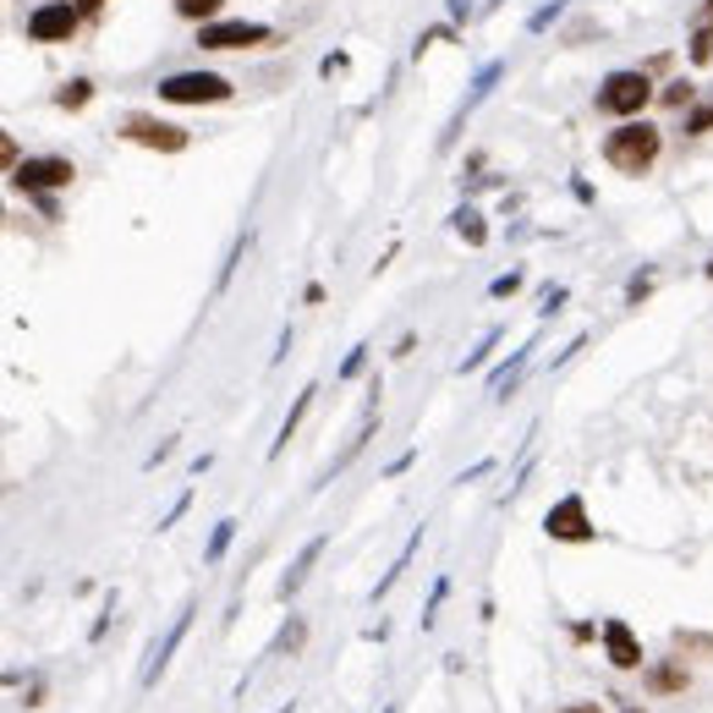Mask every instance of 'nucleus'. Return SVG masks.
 Returning a JSON list of instances; mask_svg holds the SVG:
<instances>
[{"label":"nucleus","instance_id":"nucleus-43","mask_svg":"<svg viewBox=\"0 0 713 713\" xmlns=\"http://www.w3.org/2000/svg\"><path fill=\"white\" fill-rule=\"evenodd\" d=\"M82 7H105V0H82Z\"/></svg>","mask_w":713,"mask_h":713},{"label":"nucleus","instance_id":"nucleus-8","mask_svg":"<svg viewBox=\"0 0 713 713\" xmlns=\"http://www.w3.org/2000/svg\"><path fill=\"white\" fill-rule=\"evenodd\" d=\"M121 138L138 143V148H154V154H182V148L193 143L187 127L159 121V116H127V121H121Z\"/></svg>","mask_w":713,"mask_h":713},{"label":"nucleus","instance_id":"nucleus-40","mask_svg":"<svg viewBox=\"0 0 713 713\" xmlns=\"http://www.w3.org/2000/svg\"><path fill=\"white\" fill-rule=\"evenodd\" d=\"M702 275H708V281H713V252H708V263H702Z\"/></svg>","mask_w":713,"mask_h":713},{"label":"nucleus","instance_id":"nucleus-24","mask_svg":"<svg viewBox=\"0 0 713 713\" xmlns=\"http://www.w3.org/2000/svg\"><path fill=\"white\" fill-rule=\"evenodd\" d=\"M670 643H675V653H686V659H691V653H708V659H713V637H702V632H675Z\"/></svg>","mask_w":713,"mask_h":713},{"label":"nucleus","instance_id":"nucleus-22","mask_svg":"<svg viewBox=\"0 0 713 713\" xmlns=\"http://www.w3.org/2000/svg\"><path fill=\"white\" fill-rule=\"evenodd\" d=\"M302 643H308V620H286V632L275 637V648H270V659H275V653H297Z\"/></svg>","mask_w":713,"mask_h":713},{"label":"nucleus","instance_id":"nucleus-27","mask_svg":"<svg viewBox=\"0 0 713 713\" xmlns=\"http://www.w3.org/2000/svg\"><path fill=\"white\" fill-rule=\"evenodd\" d=\"M363 368H368V346H351V351H346V363L335 368V379L346 385V379H356V374H363Z\"/></svg>","mask_w":713,"mask_h":713},{"label":"nucleus","instance_id":"nucleus-6","mask_svg":"<svg viewBox=\"0 0 713 713\" xmlns=\"http://www.w3.org/2000/svg\"><path fill=\"white\" fill-rule=\"evenodd\" d=\"M82 28V12L72 7V0H44V7L28 12V39L34 44H72Z\"/></svg>","mask_w":713,"mask_h":713},{"label":"nucleus","instance_id":"nucleus-39","mask_svg":"<svg viewBox=\"0 0 713 713\" xmlns=\"http://www.w3.org/2000/svg\"><path fill=\"white\" fill-rule=\"evenodd\" d=\"M560 713H609V708H604V702H566Z\"/></svg>","mask_w":713,"mask_h":713},{"label":"nucleus","instance_id":"nucleus-15","mask_svg":"<svg viewBox=\"0 0 713 713\" xmlns=\"http://www.w3.org/2000/svg\"><path fill=\"white\" fill-rule=\"evenodd\" d=\"M527 363H532V346H521V351L510 356V363H505V368H500V374L489 379V385H494V401H505V396H510V390L521 385V374H527Z\"/></svg>","mask_w":713,"mask_h":713},{"label":"nucleus","instance_id":"nucleus-21","mask_svg":"<svg viewBox=\"0 0 713 713\" xmlns=\"http://www.w3.org/2000/svg\"><path fill=\"white\" fill-rule=\"evenodd\" d=\"M653 286H659V275H653V270H637V275L626 281V308H643V302L653 297Z\"/></svg>","mask_w":713,"mask_h":713},{"label":"nucleus","instance_id":"nucleus-2","mask_svg":"<svg viewBox=\"0 0 713 713\" xmlns=\"http://www.w3.org/2000/svg\"><path fill=\"white\" fill-rule=\"evenodd\" d=\"M653 105V77L637 72V66H620L598 82V94H593V111L598 116H614V121H632Z\"/></svg>","mask_w":713,"mask_h":713},{"label":"nucleus","instance_id":"nucleus-44","mask_svg":"<svg viewBox=\"0 0 713 713\" xmlns=\"http://www.w3.org/2000/svg\"><path fill=\"white\" fill-rule=\"evenodd\" d=\"M275 713H291V702H286V708H275Z\"/></svg>","mask_w":713,"mask_h":713},{"label":"nucleus","instance_id":"nucleus-17","mask_svg":"<svg viewBox=\"0 0 713 713\" xmlns=\"http://www.w3.org/2000/svg\"><path fill=\"white\" fill-rule=\"evenodd\" d=\"M451 225H456V236H462L467 247H483V242H489V225H483V215H478V209H456V215H451Z\"/></svg>","mask_w":713,"mask_h":713},{"label":"nucleus","instance_id":"nucleus-20","mask_svg":"<svg viewBox=\"0 0 713 713\" xmlns=\"http://www.w3.org/2000/svg\"><path fill=\"white\" fill-rule=\"evenodd\" d=\"M500 340H505V329H489V335L478 340V351H467V356H462V374H478V368L489 363V356H494V346H500Z\"/></svg>","mask_w":713,"mask_h":713},{"label":"nucleus","instance_id":"nucleus-38","mask_svg":"<svg viewBox=\"0 0 713 713\" xmlns=\"http://www.w3.org/2000/svg\"><path fill=\"white\" fill-rule=\"evenodd\" d=\"M0 159H7V170H17V165H23V159H17V143H12V138H0Z\"/></svg>","mask_w":713,"mask_h":713},{"label":"nucleus","instance_id":"nucleus-18","mask_svg":"<svg viewBox=\"0 0 713 713\" xmlns=\"http://www.w3.org/2000/svg\"><path fill=\"white\" fill-rule=\"evenodd\" d=\"M231 539H236V521H231V516H225V521H215L209 549H204V566H220V560H225V549H231Z\"/></svg>","mask_w":713,"mask_h":713},{"label":"nucleus","instance_id":"nucleus-34","mask_svg":"<svg viewBox=\"0 0 713 713\" xmlns=\"http://www.w3.org/2000/svg\"><path fill=\"white\" fill-rule=\"evenodd\" d=\"M566 297H571L566 286H549V291H544V319H549V313H560V308H566Z\"/></svg>","mask_w":713,"mask_h":713},{"label":"nucleus","instance_id":"nucleus-5","mask_svg":"<svg viewBox=\"0 0 713 713\" xmlns=\"http://www.w3.org/2000/svg\"><path fill=\"white\" fill-rule=\"evenodd\" d=\"M544 532H549L555 544H593V539H598V527H593V516H587V500H582V494L555 500V505L544 510Z\"/></svg>","mask_w":713,"mask_h":713},{"label":"nucleus","instance_id":"nucleus-42","mask_svg":"<svg viewBox=\"0 0 713 713\" xmlns=\"http://www.w3.org/2000/svg\"><path fill=\"white\" fill-rule=\"evenodd\" d=\"M620 713H648V708H620Z\"/></svg>","mask_w":713,"mask_h":713},{"label":"nucleus","instance_id":"nucleus-23","mask_svg":"<svg viewBox=\"0 0 713 713\" xmlns=\"http://www.w3.org/2000/svg\"><path fill=\"white\" fill-rule=\"evenodd\" d=\"M247 242H252V236H236V242H231V252H225V263H220V281H215V291H225V286H231V275H236V263L247 258Z\"/></svg>","mask_w":713,"mask_h":713},{"label":"nucleus","instance_id":"nucleus-12","mask_svg":"<svg viewBox=\"0 0 713 713\" xmlns=\"http://www.w3.org/2000/svg\"><path fill=\"white\" fill-rule=\"evenodd\" d=\"M324 549H329V532H319V539H308V544H302V555H297V560H291V571L281 576V598L302 593V582L313 576V566L324 560Z\"/></svg>","mask_w":713,"mask_h":713},{"label":"nucleus","instance_id":"nucleus-19","mask_svg":"<svg viewBox=\"0 0 713 713\" xmlns=\"http://www.w3.org/2000/svg\"><path fill=\"white\" fill-rule=\"evenodd\" d=\"M88 100H94V82H88V77H72L61 94H55V111H82Z\"/></svg>","mask_w":713,"mask_h":713},{"label":"nucleus","instance_id":"nucleus-29","mask_svg":"<svg viewBox=\"0 0 713 713\" xmlns=\"http://www.w3.org/2000/svg\"><path fill=\"white\" fill-rule=\"evenodd\" d=\"M444 593H451V576H439V582H433V593H428V609H423V632L433 626V614H439V604H444Z\"/></svg>","mask_w":713,"mask_h":713},{"label":"nucleus","instance_id":"nucleus-41","mask_svg":"<svg viewBox=\"0 0 713 713\" xmlns=\"http://www.w3.org/2000/svg\"><path fill=\"white\" fill-rule=\"evenodd\" d=\"M702 23H713V0H708V7H702Z\"/></svg>","mask_w":713,"mask_h":713},{"label":"nucleus","instance_id":"nucleus-4","mask_svg":"<svg viewBox=\"0 0 713 713\" xmlns=\"http://www.w3.org/2000/svg\"><path fill=\"white\" fill-rule=\"evenodd\" d=\"M77 182V165L66 159V154H28L17 170H12V187H23L28 198H50V193H61V187H72Z\"/></svg>","mask_w":713,"mask_h":713},{"label":"nucleus","instance_id":"nucleus-9","mask_svg":"<svg viewBox=\"0 0 713 713\" xmlns=\"http://www.w3.org/2000/svg\"><path fill=\"white\" fill-rule=\"evenodd\" d=\"M598 637H604V659H609V670H620V675H632V670H643L648 664V653H643V637L626 626L620 614H609L604 626H598Z\"/></svg>","mask_w":713,"mask_h":713},{"label":"nucleus","instance_id":"nucleus-10","mask_svg":"<svg viewBox=\"0 0 713 713\" xmlns=\"http://www.w3.org/2000/svg\"><path fill=\"white\" fill-rule=\"evenodd\" d=\"M643 686L653 697H680V691H691V664L686 659H648L643 664Z\"/></svg>","mask_w":713,"mask_h":713},{"label":"nucleus","instance_id":"nucleus-32","mask_svg":"<svg viewBox=\"0 0 713 713\" xmlns=\"http://www.w3.org/2000/svg\"><path fill=\"white\" fill-rule=\"evenodd\" d=\"M516 291H521V275H516V270H510V275H500V281L489 286V297H494V302H500V297H516Z\"/></svg>","mask_w":713,"mask_h":713},{"label":"nucleus","instance_id":"nucleus-7","mask_svg":"<svg viewBox=\"0 0 713 713\" xmlns=\"http://www.w3.org/2000/svg\"><path fill=\"white\" fill-rule=\"evenodd\" d=\"M270 39H275L270 23H247V17H220V23L198 28L204 50H258V44H270Z\"/></svg>","mask_w":713,"mask_h":713},{"label":"nucleus","instance_id":"nucleus-3","mask_svg":"<svg viewBox=\"0 0 713 713\" xmlns=\"http://www.w3.org/2000/svg\"><path fill=\"white\" fill-rule=\"evenodd\" d=\"M236 94V82L220 72H170L159 77V100L165 105H225Z\"/></svg>","mask_w":713,"mask_h":713},{"label":"nucleus","instance_id":"nucleus-28","mask_svg":"<svg viewBox=\"0 0 713 713\" xmlns=\"http://www.w3.org/2000/svg\"><path fill=\"white\" fill-rule=\"evenodd\" d=\"M686 132H691V138H702V132H713V100H702V105H697V111L686 116Z\"/></svg>","mask_w":713,"mask_h":713},{"label":"nucleus","instance_id":"nucleus-33","mask_svg":"<svg viewBox=\"0 0 713 713\" xmlns=\"http://www.w3.org/2000/svg\"><path fill=\"white\" fill-rule=\"evenodd\" d=\"M187 505H193V494H182V500H176V505H170V510L159 516V532H170L176 521H182V516H187Z\"/></svg>","mask_w":713,"mask_h":713},{"label":"nucleus","instance_id":"nucleus-14","mask_svg":"<svg viewBox=\"0 0 713 713\" xmlns=\"http://www.w3.org/2000/svg\"><path fill=\"white\" fill-rule=\"evenodd\" d=\"M313 396H319V385H308L297 401H291V412H286V423H281V433H275V444H270V462H281V451L291 444V433L302 428V417H308V406H313Z\"/></svg>","mask_w":713,"mask_h":713},{"label":"nucleus","instance_id":"nucleus-31","mask_svg":"<svg viewBox=\"0 0 713 713\" xmlns=\"http://www.w3.org/2000/svg\"><path fill=\"white\" fill-rule=\"evenodd\" d=\"M111 614H116V593L105 598V609H100V620H94V632H88V643H100V637L111 632Z\"/></svg>","mask_w":713,"mask_h":713},{"label":"nucleus","instance_id":"nucleus-25","mask_svg":"<svg viewBox=\"0 0 713 713\" xmlns=\"http://www.w3.org/2000/svg\"><path fill=\"white\" fill-rule=\"evenodd\" d=\"M659 100H664L670 111H680V105H691V100H697V88H691L686 77H675V82H664V94H659Z\"/></svg>","mask_w":713,"mask_h":713},{"label":"nucleus","instance_id":"nucleus-11","mask_svg":"<svg viewBox=\"0 0 713 713\" xmlns=\"http://www.w3.org/2000/svg\"><path fill=\"white\" fill-rule=\"evenodd\" d=\"M193 614H198V604H193V598H187V604H182V614H176V626H170V632H165V643H159V648H154V664H148V670H143V686H154V680H159V675H165V664H170V659H176V648H182V643H187V632H193Z\"/></svg>","mask_w":713,"mask_h":713},{"label":"nucleus","instance_id":"nucleus-26","mask_svg":"<svg viewBox=\"0 0 713 713\" xmlns=\"http://www.w3.org/2000/svg\"><path fill=\"white\" fill-rule=\"evenodd\" d=\"M708 61H713V23H702L691 34V66H708Z\"/></svg>","mask_w":713,"mask_h":713},{"label":"nucleus","instance_id":"nucleus-1","mask_svg":"<svg viewBox=\"0 0 713 713\" xmlns=\"http://www.w3.org/2000/svg\"><path fill=\"white\" fill-rule=\"evenodd\" d=\"M659 154H664V132L653 121H643V116H632V121H620L614 132H604V159L620 176H648L659 165Z\"/></svg>","mask_w":713,"mask_h":713},{"label":"nucleus","instance_id":"nucleus-37","mask_svg":"<svg viewBox=\"0 0 713 713\" xmlns=\"http://www.w3.org/2000/svg\"><path fill=\"white\" fill-rule=\"evenodd\" d=\"M593 637H598L593 620H576V626H571V643H593Z\"/></svg>","mask_w":713,"mask_h":713},{"label":"nucleus","instance_id":"nucleus-30","mask_svg":"<svg viewBox=\"0 0 713 713\" xmlns=\"http://www.w3.org/2000/svg\"><path fill=\"white\" fill-rule=\"evenodd\" d=\"M560 12H566V0H555V7H544V12H532V23H527V28H532V34H544Z\"/></svg>","mask_w":713,"mask_h":713},{"label":"nucleus","instance_id":"nucleus-16","mask_svg":"<svg viewBox=\"0 0 713 713\" xmlns=\"http://www.w3.org/2000/svg\"><path fill=\"white\" fill-rule=\"evenodd\" d=\"M176 7V17H187V23H220V12H225V0H170Z\"/></svg>","mask_w":713,"mask_h":713},{"label":"nucleus","instance_id":"nucleus-13","mask_svg":"<svg viewBox=\"0 0 713 713\" xmlns=\"http://www.w3.org/2000/svg\"><path fill=\"white\" fill-rule=\"evenodd\" d=\"M500 77H505V61H489V66H483V72H478V82H472V94H467V105H462V116H456V121H451V132H444V143H451V138H456V132H462V121H467V111H478V105H483V100H489V88H494V82H500Z\"/></svg>","mask_w":713,"mask_h":713},{"label":"nucleus","instance_id":"nucleus-36","mask_svg":"<svg viewBox=\"0 0 713 713\" xmlns=\"http://www.w3.org/2000/svg\"><path fill=\"white\" fill-rule=\"evenodd\" d=\"M412 462H417V451H406V456H396V462L385 467V478H401V472H412Z\"/></svg>","mask_w":713,"mask_h":713},{"label":"nucleus","instance_id":"nucleus-35","mask_svg":"<svg viewBox=\"0 0 713 713\" xmlns=\"http://www.w3.org/2000/svg\"><path fill=\"white\" fill-rule=\"evenodd\" d=\"M489 472H494V456H483L478 467H467V472H462L456 483H478V478H489Z\"/></svg>","mask_w":713,"mask_h":713}]
</instances>
